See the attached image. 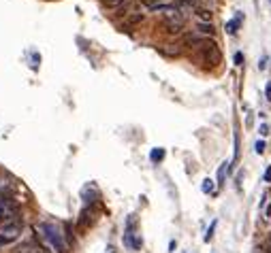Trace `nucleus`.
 <instances>
[{"mask_svg":"<svg viewBox=\"0 0 271 253\" xmlns=\"http://www.w3.org/2000/svg\"><path fill=\"white\" fill-rule=\"evenodd\" d=\"M267 100L271 102V83H267Z\"/></svg>","mask_w":271,"mask_h":253,"instance_id":"16","label":"nucleus"},{"mask_svg":"<svg viewBox=\"0 0 271 253\" xmlns=\"http://www.w3.org/2000/svg\"><path fill=\"white\" fill-rule=\"evenodd\" d=\"M261 134H263V136H267V134H269V128H267V126H265V124H263V126H261Z\"/></svg>","mask_w":271,"mask_h":253,"instance_id":"15","label":"nucleus"},{"mask_svg":"<svg viewBox=\"0 0 271 253\" xmlns=\"http://www.w3.org/2000/svg\"><path fill=\"white\" fill-rule=\"evenodd\" d=\"M216 226H218V221H211V226L207 228V232H205V243H209V240H211V236H214Z\"/></svg>","mask_w":271,"mask_h":253,"instance_id":"10","label":"nucleus"},{"mask_svg":"<svg viewBox=\"0 0 271 253\" xmlns=\"http://www.w3.org/2000/svg\"><path fill=\"white\" fill-rule=\"evenodd\" d=\"M162 53H167V55H178V53H180V47H164Z\"/></svg>","mask_w":271,"mask_h":253,"instance_id":"11","label":"nucleus"},{"mask_svg":"<svg viewBox=\"0 0 271 253\" xmlns=\"http://www.w3.org/2000/svg\"><path fill=\"white\" fill-rule=\"evenodd\" d=\"M150 158H152V162H160L164 158V149H154L150 153Z\"/></svg>","mask_w":271,"mask_h":253,"instance_id":"9","label":"nucleus"},{"mask_svg":"<svg viewBox=\"0 0 271 253\" xmlns=\"http://www.w3.org/2000/svg\"><path fill=\"white\" fill-rule=\"evenodd\" d=\"M101 3L107 9H120L122 5H126V0H101Z\"/></svg>","mask_w":271,"mask_h":253,"instance_id":"6","label":"nucleus"},{"mask_svg":"<svg viewBox=\"0 0 271 253\" xmlns=\"http://www.w3.org/2000/svg\"><path fill=\"white\" fill-rule=\"evenodd\" d=\"M239 19H241V17H237V19H231V21L227 23V32H229V34H235V32L239 30Z\"/></svg>","mask_w":271,"mask_h":253,"instance_id":"7","label":"nucleus"},{"mask_svg":"<svg viewBox=\"0 0 271 253\" xmlns=\"http://www.w3.org/2000/svg\"><path fill=\"white\" fill-rule=\"evenodd\" d=\"M201 189L205 191V194H211V191H214V179H205L203 185H201Z\"/></svg>","mask_w":271,"mask_h":253,"instance_id":"8","label":"nucleus"},{"mask_svg":"<svg viewBox=\"0 0 271 253\" xmlns=\"http://www.w3.org/2000/svg\"><path fill=\"white\" fill-rule=\"evenodd\" d=\"M23 232V221H17V223H11V226H5L3 230H0V247L3 245H9L17 240Z\"/></svg>","mask_w":271,"mask_h":253,"instance_id":"3","label":"nucleus"},{"mask_svg":"<svg viewBox=\"0 0 271 253\" xmlns=\"http://www.w3.org/2000/svg\"><path fill=\"white\" fill-rule=\"evenodd\" d=\"M184 21H186L184 15H180L178 11H171V13L164 15L162 26H164V30H167L169 34H182L184 32Z\"/></svg>","mask_w":271,"mask_h":253,"instance_id":"2","label":"nucleus"},{"mask_svg":"<svg viewBox=\"0 0 271 253\" xmlns=\"http://www.w3.org/2000/svg\"><path fill=\"white\" fill-rule=\"evenodd\" d=\"M227 168H229V162H222L220 168H218V187L225 183V177H227Z\"/></svg>","mask_w":271,"mask_h":253,"instance_id":"5","label":"nucleus"},{"mask_svg":"<svg viewBox=\"0 0 271 253\" xmlns=\"http://www.w3.org/2000/svg\"><path fill=\"white\" fill-rule=\"evenodd\" d=\"M196 34H201V36H214L216 34V28H214V23H196Z\"/></svg>","mask_w":271,"mask_h":253,"instance_id":"4","label":"nucleus"},{"mask_svg":"<svg viewBox=\"0 0 271 253\" xmlns=\"http://www.w3.org/2000/svg\"><path fill=\"white\" fill-rule=\"evenodd\" d=\"M235 64H237V66H241V64H243V53H241V51L235 53Z\"/></svg>","mask_w":271,"mask_h":253,"instance_id":"12","label":"nucleus"},{"mask_svg":"<svg viewBox=\"0 0 271 253\" xmlns=\"http://www.w3.org/2000/svg\"><path fill=\"white\" fill-rule=\"evenodd\" d=\"M37 230L45 238V243L52 247L54 253H68V240L64 238V232L60 230V226H56L54 221H41L37 226Z\"/></svg>","mask_w":271,"mask_h":253,"instance_id":"1","label":"nucleus"},{"mask_svg":"<svg viewBox=\"0 0 271 253\" xmlns=\"http://www.w3.org/2000/svg\"><path fill=\"white\" fill-rule=\"evenodd\" d=\"M265 181H267V183H271V166L265 171Z\"/></svg>","mask_w":271,"mask_h":253,"instance_id":"14","label":"nucleus"},{"mask_svg":"<svg viewBox=\"0 0 271 253\" xmlns=\"http://www.w3.org/2000/svg\"><path fill=\"white\" fill-rule=\"evenodd\" d=\"M254 147H256V153H263V151H265V143H263V140H258V143L254 145Z\"/></svg>","mask_w":271,"mask_h":253,"instance_id":"13","label":"nucleus"}]
</instances>
